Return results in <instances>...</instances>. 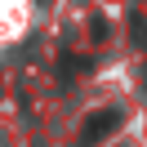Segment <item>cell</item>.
I'll use <instances>...</instances> for the list:
<instances>
[{"mask_svg": "<svg viewBox=\"0 0 147 147\" xmlns=\"http://www.w3.org/2000/svg\"><path fill=\"white\" fill-rule=\"evenodd\" d=\"M111 125H120V111H98V116L85 125V143H94V138H102V129H111Z\"/></svg>", "mask_w": 147, "mask_h": 147, "instance_id": "6da1fadb", "label": "cell"}]
</instances>
